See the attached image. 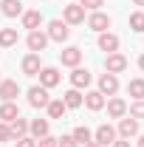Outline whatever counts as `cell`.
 I'll return each instance as SVG.
<instances>
[{"mask_svg":"<svg viewBox=\"0 0 144 147\" xmlns=\"http://www.w3.org/2000/svg\"><path fill=\"white\" fill-rule=\"evenodd\" d=\"M93 142H96L99 147L113 144V142H116V130L110 127V125H99V127H96V133H93Z\"/></svg>","mask_w":144,"mask_h":147,"instance_id":"8fae6325","label":"cell"},{"mask_svg":"<svg viewBox=\"0 0 144 147\" xmlns=\"http://www.w3.org/2000/svg\"><path fill=\"white\" fill-rule=\"evenodd\" d=\"M20 68L26 76H37L40 68H42V62H40V54H26L23 57V62H20Z\"/></svg>","mask_w":144,"mask_h":147,"instance_id":"5bb4252c","label":"cell"},{"mask_svg":"<svg viewBox=\"0 0 144 147\" xmlns=\"http://www.w3.org/2000/svg\"><path fill=\"white\" fill-rule=\"evenodd\" d=\"M62 20H65L68 26H82V23H85V9H82L79 3H68V6L62 9Z\"/></svg>","mask_w":144,"mask_h":147,"instance_id":"7a4b0ae2","label":"cell"},{"mask_svg":"<svg viewBox=\"0 0 144 147\" xmlns=\"http://www.w3.org/2000/svg\"><path fill=\"white\" fill-rule=\"evenodd\" d=\"M127 93H130L133 99H144V79H130Z\"/></svg>","mask_w":144,"mask_h":147,"instance_id":"4316f807","label":"cell"},{"mask_svg":"<svg viewBox=\"0 0 144 147\" xmlns=\"http://www.w3.org/2000/svg\"><path fill=\"white\" fill-rule=\"evenodd\" d=\"M45 110H48V119H62L68 108H65V102H62V99H51V102L45 105Z\"/></svg>","mask_w":144,"mask_h":147,"instance_id":"7402d4cb","label":"cell"},{"mask_svg":"<svg viewBox=\"0 0 144 147\" xmlns=\"http://www.w3.org/2000/svg\"><path fill=\"white\" fill-rule=\"evenodd\" d=\"M85 105H88V110H102L105 108V96L99 91H88L85 93Z\"/></svg>","mask_w":144,"mask_h":147,"instance_id":"603a6c76","label":"cell"},{"mask_svg":"<svg viewBox=\"0 0 144 147\" xmlns=\"http://www.w3.org/2000/svg\"><path fill=\"white\" fill-rule=\"evenodd\" d=\"M17 116H20L17 102H3V105H0V122H6V125H9V122H14Z\"/></svg>","mask_w":144,"mask_h":147,"instance_id":"ac0fdd59","label":"cell"},{"mask_svg":"<svg viewBox=\"0 0 144 147\" xmlns=\"http://www.w3.org/2000/svg\"><path fill=\"white\" fill-rule=\"evenodd\" d=\"M59 62H62L65 68H76V65L82 62V48H76V45L62 48V51H59Z\"/></svg>","mask_w":144,"mask_h":147,"instance_id":"8992f818","label":"cell"},{"mask_svg":"<svg viewBox=\"0 0 144 147\" xmlns=\"http://www.w3.org/2000/svg\"><path fill=\"white\" fill-rule=\"evenodd\" d=\"M9 127H11V136H14V139H20V136H28V122H26L23 116H17L14 122H9Z\"/></svg>","mask_w":144,"mask_h":147,"instance_id":"484cf974","label":"cell"},{"mask_svg":"<svg viewBox=\"0 0 144 147\" xmlns=\"http://www.w3.org/2000/svg\"><path fill=\"white\" fill-rule=\"evenodd\" d=\"M105 71L108 74H124L127 71V57L124 54H108V59H105Z\"/></svg>","mask_w":144,"mask_h":147,"instance_id":"52a82bcc","label":"cell"},{"mask_svg":"<svg viewBox=\"0 0 144 147\" xmlns=\"http://www.w3.org/2000/svg\"><path fill=\"white\" fill-rule=\"evenodd\" d=\"M110 147H130V139H116Z\"/></svg>","mask_w":144,"mask_h":147,"instance_id":"e575fe53","label":"cell"},{"mask_svg":"<svg viewBox=\"0 0 144 147\" xmlns=\"http://www.w3.org/2000/svg\"><path fill=\"white\" fill-rule=\"evenodd\" d=\"M139 68H141V71H144V54L139 57Z\"/></svg>","mask_w":144,"mask_h":147,"instance_id":"d590c367","label":"cell"},{"mask_svg":"<svg viewBox=\"0 0 144 147\" xmlns=\"http://www.w3.org/2000/svg\"><path fill=\"white\" fill-rule=\"evenodd\" d=\"M48 130H51L48 119H31V122H28V133H31L34 139H42V136H48Z\"/></svg>","mask_w":144,"mask_h":147,"instance_id":"e0dca14e","label":"cell"},{"mask_svg":"<svg viewBox=\"0 0 144 147\" xmlns=\"http://www.w3.org/2000/svg\"><path fill=\"white\" fill-rule=\"evenodd\" d=\"M139 147H144V136H141V139H139Z\"/></svg>","mask_w":144,"mask_h":147,"instance_id":"f35d334b","label":"cell"},{"mask_svg":"<svg viewBox=\"0 0 144 147\" xmlns=\"http://www.w3.org/2000/svg\"><path fill=\"white\" fill-rule=\"evenodd\" d=\"M130 28L139 31V34L144 31V11H133V14H130Z\"/></svg>","mask_w":144,"mask_h":147,"instance_id":"83f0119b","label":"cell"},{"mask_svg":"<svg viewBox=\"0 0 144 147\" xmlns=\"http://www.w3.org/2000/svg\"><path fill=\"white\" fill-rule=\"evenodd\" d=\"M37 76H40V85H42V88H48V91L57 88V85H59V79H62V74L57 71V68H51V65H48V68H40Z\"/></svg>","mask_w":144,"mask_h":147,"instance_id":"ba28073f","label":"cell"},{"mask_svg":"<svg viewBox=\"0 0 144 147\" xmlns=\"http://www.w3.org/2000/svg\"><path fill=\"white\" fill-rule=\"evenodd\" d=\"M79 6L82 9H90V11H99L105 6V0H79Z\"/></svg>","mask_w":144,"mask_h":147,"instance_id":"f546056e","label":"cell"},{"mask_svg":"<svg viewBox=\"0 0 144 147\" xmlns=\"http://www.w3.org/2000/svg\"><path fill=\"white\" fill-rule=\"evenodd\" d=\"M108 116H110V119H122V116H127V102L119 99V96H113V99L108 102Z\"/></svg>","mask_w":144,"mask_h":147,"instance_id":"2e32d148","label":"cell"},{"mask_svg":"<svg viewBox=\"0 0 144 147\" xmlns=\"http://www.w3.org/2000/svg\"><path fill=\"white\" fill-rule=\"evenodd\" d=\"M37 147H57V139L48 133V136H42V139H37Z\"/></svg>","mask_w":144,"mask_h":147,"instance_id":"836d02e7","label":"cell"},{"mask_svg":"<svg viewBox=\"0 0 144 147\" xmlns=\"http://www.w3.org/2000/svg\"><path fill=\"white\" fill-rule=\"evenodd\" d=\"M51 102V96H48V88H42V85H34V88H28V105L31 108H45Z\"/></svg>","mask_w":144,"mask_h":147,"instance_id":"5b68a950","label":"cell"},{"mask_svg":"<svg viewBox=\"0 0 144 147\" xmlns=\"http://www.w3.org/2000/svg\"><path fill=\"white\" fill-rule=\"evenodd\" d=\"M45 34H48V40H54V42H65V40L71 37V28H68L65 20H51Z\"/></svg>","mask_w":144,"mask_h":147,"instance_id":"6da1fadb","label":"cell"},{"mask_svg":"<svg viewBox=\"0 0 144 147\" xmlns=\"http://www.w3.org/2000/svg\"><path fill=\"white\" fill-rule=\"evenodd\" d=\"M136 133H139V119L122 116V119H119V136H122V139H133Z\"/></svg>","mask_w":144,"mask_h":147,"instance_id":"7c38bea8","label":"cell"},{"mask_svg":"<svg viewBox=\"0 0 144 147\" xmlns=\"http://www.w3.org/2000/svg\"><path fill=\"white\" fill-rule=\"evenodd\" d=\"M133 3H136V6H144V0H133Z\"/></svg>","mask_w":144,"mask_h":147,"instance_id":"74e56055","label":"cell"},{"mask_svg":"<svg viewBox=\"0 0 144 147\" xmlns=\"http://www.w3.org/2000/svg\"><path fill=\"white\" fill-rule=\"evenodd\" d=\"M116 91H119V76L105 71L99 76V93H102V96H116Z\"/></svg>","mask_w":144,"mask_h":147,"instance_id":"277c9868","label":"cell"},{"mask_svg":"<svg viewBox=\"0 0 144 147\" xmlns=\"http://www.w3.org/2000/svg\"><path fill=\"white\" fill-rule=\"evenodd\" d=\"M57 147H79V144L73 142V136L68 133V136H59V139H57Z\"/></svg>","mask_w":144,"mask_h":147,"instance_id":"d6a6232c","label":"cell"},{"mask_svg":"<svg viewBox=\"0 0 144 147\" xmlns=\"http://www.w3.org/2000/svg\"><path fill=\"white\" fill-rule=\"evenodd\" d=\"M26 45H28V51L31 54H40V51H45V45H48V34L45 31H28V40H26Z\"/></svg>","mask_w":144,"mask_h":147,"instance_id":"3957f363","label":"cell"},{"mask_svg":"<svg viewBox=\"0 0 144 147\" xmlns=\"http://www.w3.org/2000/svg\"><path fill=\"white\" fill-rule=\"evenodd\" d=\"M62 102H65V108H82L85 96L76 91V88H71V91H65V93H62Z\"/></svg>","mask_w":144,"mask_h":147,"instance_id":"44dd1931","label":"cell"},{"mask_svg":"<svg viewBox=\"0 0 144 147\" xmlns=\"http://www.w3.org/2000/svg\"><path fill=\"white\" fill-rule=\"evenodd\" d=\"M99 48L108 51V54H116V51H119V37L110 34V31H102V34H99Z\"/></svg>","mask_w":144,"mask_h":147,"instance_id":"9a60e30c","label":"cell"},{"mask_svg":"<svg viewBox=\"0 0 144 147\" xmlns=\"http://www.w3.org/2000/svg\"><path fill=\"white\" fill-rule=\"evenodd\" d=\"M85 147H99V144H96V142H88V144H85Z\"/></svg>","mask_w":144,"mask_h":147,"instance_id":"8d00e7d4","label":"cell"},{"mask_svg":"<svg viewBox=\"0 0 144 147\" xmlns=\"http://www.w3.org/2000/svg\"><path fill=\"white\" fill-rule=\"evenodd\" d=\"M90 79H93V76H90V71H88V68H79V65H76V68L71 71V85L76 88V91L88 88V85H90Z\"/></svg>","mask_w":144,"mask_h":147,"instance_id":"4fadbf2b","label":"cell"},{"mask_svg":"<svg viewBox=\"0 0 144 147\" xmlns=\"http://www.w3.org/2000/svg\"><path fill=\"white\" fill-rule=\"evenodd\" d=\"M17 45V28H0V48Z\"/></svg>","mask_w":144,"mask_h":147,"instance_id":"cb8c5ba5","label":"cell"},{"mask_svg":"<svg viewBox=\"0 0 144 147\" xmlns=\"http://www.w3.org/2000/svg\"><path fill=\"white\" fill-rule=\"evenodd\" d=\"M71 136H73V142H76V144H82V147L88 144V142H93V133H90V130L85 127V125L73 127V133H71Z\"/></svg>","mask_w":144,"mask_h":147,"instance_id":"d4e9b609","label":"cell"},{"mask_svg":"<svg viewBox=\"0 0 144 147\" xmlns=\"http://www.w3.org/2000/svg\"><path fill=\"white\" fill-rule=\"evenodd\" d=\"M130 116H133V119H144V99H136V102L130 105Z\"/></svg>","mask_w":144,"mask_h":147,"instance_id":"f1b7e54d","label":"cell"},{"mask_svg":"<svg viewBox=\"0 0 144 147\" xmlns=\"http://www.w3.org/2000/svg\"><path fill=\"white\" fill-rule=\"evenodd\" d=\"M0 11H3V17H20L23 14V3L20 0H3Z\"/></svg>","mask_w":144,"mask_h":147,"instance_id":"ffe728a7","label":"cell"},{"mask_svg":"<svg viewBox=\"0 0 144 147\" xmlns=\"http://www.w3.org/2000/svg\"><path fill=\"white\" fill-rule=\"evenodd\" d=\"M14 147H37V139L34 136H20L17 142H14Z\"/></svg>","mask_w":144,"mask_h":147,"instance_id":"4dcf8cb0","label":"cell"},{"mask_svg":"<svg viewBox=\"0 0 144 147\" xmlns=\"http://www.w3.org/2000/svg\"><path fill=\"white\" fill-rule=\"evenodd\" d=\"M0 142H14V136H11V127H9L6 122H0Z\"/></svg>","mask_w":144,"mask_h":147,"instance_id":"1f68e13d","label":"cell"},{"mask_svg":"<svg viewBox=\"0 0 144 147\" xmlns=\"http://www.w3.org/2000/svg\"><path fill=\"white\" fill-rule=\"evenodd\" d=\"M88 28L96 31V34L108 31V28H110V14H105V11H93V14L88 17Z\"/></svg>","mask_w":144,"mask_h":147,"instance_id":"9c48e42d","label":"cell"},{"mask_svg":"<svg viewBox=\"0 0 144 147\" xmlns=\"http://www.w3.org/2000/svg\"><path fill=\"white\" fill-rule=\"evenodd\" d=\"M17 96H20L17 79H0V99H3V102H14Z\"/></svg>","mask_w":144,"mask_h":147,"instance_id":"30bf717a","label":"cell"},{"mask_svg":"<svg viewBox=\"0 0 144 147\" xmlns=\"http://www.w3.org/2000/svg\"><path fill=\"white\" fill-rule=\"evenodd\" d=\"M20 17H23V28H28V31H37L42 26V14L40 11H23Z\"/></svg>","mask_w":144,"mask_h":147,"instance_id":"d6986e66","label":"cell"}]
</instances>
